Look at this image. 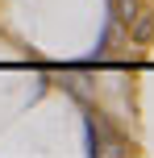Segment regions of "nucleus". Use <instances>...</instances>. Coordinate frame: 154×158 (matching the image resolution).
Wrapping results in <instances>:
<instances>
[{
  "label": "nucleus",
  "mask_w": 154,
  "mask_h": 158,
  "mask_svg": "<svg viewBox=\"0 0 154 158\" xmlns=\"http://www.w3.org/2000/svg\"><path fill=\"white\" fill-rule=\"evenodd\" d=\"M133 17H138V21L129 25V38H133V42H150V33H154V17H150V13H133Z\"/></svg>",
  "instance_id": "nucleus-1"
}]
</instances>
